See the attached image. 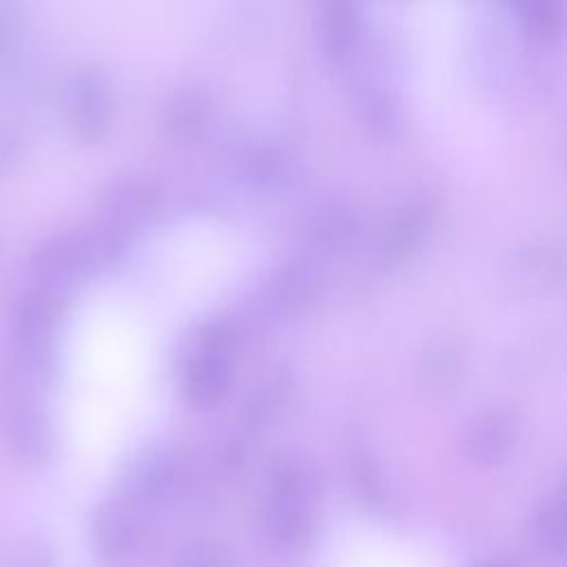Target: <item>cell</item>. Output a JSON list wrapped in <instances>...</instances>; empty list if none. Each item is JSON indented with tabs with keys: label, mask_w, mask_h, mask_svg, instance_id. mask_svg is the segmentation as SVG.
Masks as SVG:
<instances>
[{
	"label": "cell",
	"mask_w": 567,
	"mask_h": 567,
	"mask_svg": "<svg viewBox=\"0 0 567 567\" xmlns=\"http://www.w3.org/2000/svg\"><path fill=\"white\" fill-rule=\"evenodd\" d=\"M22 148L24 146L20 133L13 126L0 122V177H7L18 168L24 153Z\"/></svg>",
	"instance_id": "obj_14"
},
{
	"label": "cell",
	"mask_w": 567,
	"mask_h": 567,
	"mask_svg": "<svg viewBox=\"0 0 567 567\" xmlns=\"http://www.w3.org/2000/svg\"><path fill=\"white\" fill-rule=\"evenodd\" d=\"M233 379V365L226 352V339L219 330L202 341L199 350L188 361L184 374V388L195 405H215L228 390Z\"/></svg>",
	"instance_id": "obj_5"
},
{
	"label": "cell",
	"mask_w": 567,
	"mask_h": 567,
	"mask_svg": "<svg viewBox=\"0 0 567 567\" xmlns=\"http://www.w3.org/2000/svg\"><path fill=\"white\" fill-rule=\"evenodd\" d=\"M4 441L11 456L29 467L51 461L55 434L38 399H11L4 414Z\"/></svg>",
	"instance_id": "obj_4"
},
{
	"label": "cell",
	"mask_w": 567,
	"mask_h": 567,
	"mask_svg": "<svg viewBox=\"0 0 567 567\" xmlns=\"http://www.w3.org/2000/svg\"><path fill=\"white\" fill-rule=\"evenodd\" d=\"M64 111L71 131L84 144L100 142L111 126V91L95 66L71 73L64 89Z\"/></svg>",
	"instance_id": "obj_3"
},
{
	"label": "cell",
	"mask_w": 567,
	"mask_h": 567,
	"mask_svg": "<svg viewBox=\"0 0 567 567\" xmlns=\"http://www.w3.org/2000/svg\"><path fill=\"white\" fill-rule=\"evenodd\" d=\"M520 20L540 35H554L563 22L560 0H509Z\"/></svg>",
	"instance_id": "obj_9"
},
{
	"label": "cell",
	"mask_w": 567,
	"mask_h": 567,
	"mask_svg": "<svg viewBox=\"0 0 567 567\" xmlns=\"http://www.w3.org/2000/svg\"><path fill=\"white\" fill-rule=\"evenodd\" d=\"M9 567H58V556L44 538L31 536L13 547Z\"/></svg>",
	"instance_id": "obj_12"
},
{
	"label": "cell",
	"mask_w": 567,
	"mask_h": 567,
	"mask_svg": "<svg viewBox=\"0 0 567 567\" xmlns=\"http://www.w3.org/2000/svg\"><path fill=\"white\" fill-rule=\"evenodd\" d=\"M97 266L86 233H60L42 241L33 252L29 264L31 288L64 301L69 290Z\"/></svg>",
	"instance_id": "obj_1"
},
{
	"label": "cell",
	"mask_w": 567,
	"mask_h": 567,
	"mask_svg": "<svg viewBox=\"0 0 567 567\" xmlns=\"http://www.w3.org/2000/svg\"><path fill=\"white\" fill-rule=\"evenodd\" d=\"M565 509H563V501L556 498L551 503L545 505V509L536 516L534 523V536L538 540V545L549 551L560 556L563 554V543H565Z\"/></svg>",
	"instance_id": "obj_10"
},
{
	"label": "cell",
	"mask_w": 567,
	"mask_h": 567,
	"mask_svg": "<svg viewBox=\"0 0 567 567\" xmlns=\"http://www.w3.org/2000/svg\"><path fill=\"white\" fill-rule=\"evenodd\" d=\"M485 567H512V565H507V563H503V560H492V563H487Z\"/></svg>",
	"instance_id": "obj_15"
},
{
	"label": "cell",
	"mask_w": 567,
	"mask_h": 567,
	"mask_svg": "<svg viewBox=\"0 0 567 567\" xmlns=\"http://www.w3.org/2000/svg\"><path fill=\"white\" fill-rule=\"evenodd\" d=\"M24 22L22 0H0V60L22 51Z\"/></svg>",
	"instance_id": "obj_11"
},
{
	"label": "cell",
	"mask_w": 567,
	"mask_h": 567,
	"mask_svg": "<svg viewBox=\"0 0 567 567\" xmlns=\"http://www.w3.org/2000/svg\"><path fill=\"white\" fill-rule=\"evenodd\" d=\"M512 434V421L505 414H483L465 432V454L478 463H496L509 452Z\"/></svg>",
	"instance_id": "obj_8"
},
{
	"label": "cell",
	"mask_w": 567,
	"mask_h": 567,
	"mask_svg": "<svg viewBox=\"0 0 567 567\" xmlns=\"http://www.w3.org/2000/svg\"><path fill=\"white\" fill-rule=\"evenodd\" d=\"M175 567H228V558L215 543H193L182 549Z\"/></svg>",
	"instance_id": "obj_13"
},
{
	"label": "cell",
	"mask_w": 567,
	"mask_h": 567,
	"mask_svg": "<svg viewBox=\"0 0 567 567\" xmlns=\"http://www.w3.org/2000/svg\"><path fill=\"white\" fill-rule=\"evenodd\" d=\"M177 483L175 456L166 447H146L124 472V489L137 505L164 503Z\"/></svg>",
	"instance_id": "obj_6"
},
{
	"label": "cell",
	"mask_w": 567,
	"mask_h": 567,
	"mask_svg": "<svg viewBox=\"0 0 567 567\" xmlns=\"http://www.w3.org/2000/svg\"><path fill=\"white\" fill-rule=\"evenodd\" d=\"M315 478L303 463H284L272 476L268 523L284 545L299 543L312 523Z\"/></svg>",
	"instance_id": "obj_2"
},
{
	"label": "cell",
	"mask_w": 567,
	"mask_h": 567,
	"mask_svg": "<svg viewBox=\"0 0 567 567\" xmlns=\"http://www.w3.org/2000/svg\"><path fill=\"white\" fill-rule=\"evenodd\" d=\"M93 543L106 558H124L135 551L140 540V525L124 503H102L91 523Z\"/></svg>",
	"instance_id": "obj_7"
}]
</instances>
